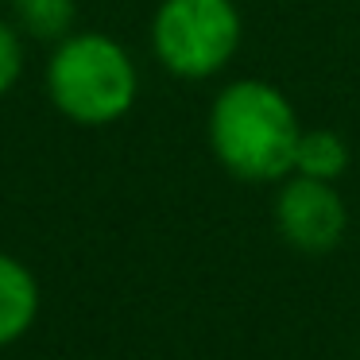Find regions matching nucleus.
I'll list each match as a JSON object with an SVG mask.
<instances>
[{"mask_svg": "<svg viewBox=\"0 0 360 360\" xmlns=\"http://www.w3.org/2000/svg\"><path fill=\"white\" fill-rule=\"evenodd\" d=\"M345 171H349V143H345L337 132H329V128H314V132L298 136L295 171H290V174L337 182Z\"/></svg>", "mask_w": 360, "mask_h": 360, "instance_id": "0eeeda50", "label": "nucleus"}, {"mask_svg": "<svg viewBox=\"0 0 360 360\" xmlns=\"http://www.w3.org/2000/svg\"><path fill=\"white\" fill-rule=\"evenodd\" d=\"M39 314V283L16 256L0 252V349L16 345Z\"/></svg>", "mask_w": 360, "mask_h": 360, "instance_id": "39448f33", "label": "nucleus"}, {"mask_svg": "<svg viewBox=\"0 0 360 360\" xmlns=\"http://www.w3.org/2000/svg\"><path fill=\"white\" fill-rule=\"evenodd\" d=\"M295 105L259 78H236L210 105V148L240 182H279L295 171L298 151Z\"/></svg>", "mask_w": 360, "mask_h": 360, "instance_id": "f257e3e1", "label": "nucleus"}, {"mask_svg": "<svg viewBox=\"0 0 360 360\" xmlns=\"http://www.w3.org/2000/svg\"><path fill=\"white\" fill-rule=\"evenodd\" d=\"M236 0H163L151 16V51L179 82H205L221 74L240 51Z\"/></svg>", "mask_w": 360, "mask_h": 360, "instance_id": "7ed1b4c3", "label": "nucleus"}, {"mask_svg": "<svg viewBox=\"0 0 360 360\" xmlns=\"http://www.w3.org/2000/svg\"><path fill=\"white\" fill-rule=\"evenodd\" d=\"M275 225L295 252L326 256L345 240L349 210H345L341 194L333 190V182L287 174L279 198H275Z\"/></svg>", "mask_w": 360, "mask_h": 360, "instance_id": "20e7f679", "label": "nucleus"}, {"mask_svg": "<svg viewBox=\"0 0 360 360\" xmlns=\"http://www.w3.org/2000/svg\"><path fill=\"white\" fill-rule=\"evenodd\" d=\"M24 74V32L12 20H0V97H8Z\"/></svg>", "mask_w": 360, "mask_h": 360, "instance_id": "6e6552de", "label": "nucleus"}, {"mask_svg": "<svg viewBox=\"0 0 360 360\" xmlns=\"http://www.w3.org/2000/svg\"><path fill=\"white\" fill-rule=\"evenodd\" d=\"M12 24L35 43H63L78 24V0H8Z\"/></svg>", "mask_w": 360, "mask_h": 360, "instance_id": "423d86ee", "label": "nucleus"}, {"mask_svg": "<svg viewBox=\"0 0 360 360\" xmlns=\"http://www.w3.org/2000/svg\"><path fill=\"white\" fill-rule=\"evenodd\" d=\"M47 97L66 120L101 128L132 112L140 97V70L112 35L74 32L51 51Z\"/></svg>", "mask_w": 360, "mask_h": 360, "instance_id": "f03ea898", "label": "nucleus"}]
</instances>
